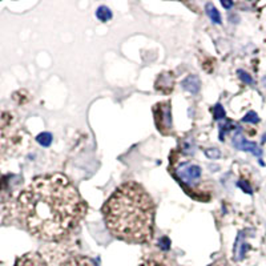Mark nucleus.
I'll return each instance as SVG.
<instances>
[{
	"mask_svg": "<svg viewBox=\"0 0 266 266\" xmlns=\"http://www.w3.org/2000/svg\"><path fill=\"white\" fill-rule=\"evenodd\" d=\"M60 266H95L91 259H88L87 257L83 255H73L66 259L64 262L60 263Z\"/></svg>",
	"mask_w": 266,
	"mask_h": 266,
	"instance_id": "obj_9",
	"label": "nucleus"
},
{
	"mask_svg": "<svg viewBox=\"0 0 266 266\" xmlns=\"http://www.w3.org/2000/svg\"><path fill=\"white\" fill-rule=\"evenodd\" d=\"M36 141L43 146H49L52 142V135L48 132H43L36 137Z\"/></svg>",
	"mask_w": 266,
	"mask_h": 266,
	"instance_id": "obj_14",
	"label": "nucleus"
},
{
	"mask_svg": "<svg viewBox=\"0 0 266 266\" xmlns=\"http://www.w3.org/2000/svg\"><path fill=\"white\" fill-rule=\"evenodd\" d=\"M158 246H160L163 250H169L171 249V240L168 237H161L160 241H158Z\"/></svg>",
	"mask_w": 266,
	"mask_h": 266,
	"instance_id": "obj_19",
	"label": "nucleus"
},
{
	"mask_svg": "<svg viewBox=\"0 0 266 266\" xmlns=\"http://www.w3.org/2000/svg\"><path fill=\"white\" fill-rule=\"evenodd\" d=\"M204 153L206 154V156L209 157V158H211V160H216V158H219L220 156H221V152H220V149H217V148H211V149H206L204 150Z\"/></svg>",
	"mask_w": 266,
	"mask_h": 266,
	"instance_id": "obj_18",
	"label": "nucleus"
},
{
	"mask_svg": "<svg viewBox=\"0 0 266 266\" xmlns=\"http://www.w3.org/2000/svg\"><path fill=\"white\" fill-rule=\"evenodd\" d=\"M246 249H248V245L244 242V234L240 233L237 241H236V246H234V258L238 261L244 258Z\"/></svg>",
	"mask_w": 266,
	"mask_h": 266,
	"instance_id": "obj_10",
	"label": "nucleus"
},
{
	"mask_svg": "<svg viewBox=\"0 0 266 266\" xmlns=\"http://www.w3.org/2000/svg\"><path fill=\"white\" fill-rule=\"evenodd\" d=\"M18 213L32 236L56 242L84 219L87 204L66 176H39L19 196Z\"/></svg>",
	"mask_w": 266,
	"mask_h": 266,
	"instance_id": "obj_1",
	"label": "nucleus"
},
{
	"mask_svg": "<svg viewBox=\"0 0 266 266\" xmlns=\"http://www.w3.org/2000/svg\"><path fill=\"white\" fill-rule=\"evenodd\" d=\"M221 4H223V6L225 8H232V7H233V3H232V2H224V0H223V2H221Z\"/></svg>",
	"mask_w": 266,
	"mask_h": 266,
	"instance_id": "obj_22",
	"label": "nucleus"
},
{
	"mask_svg": "<svg viewBox=\"0 0 266 266\" xmlns=\"http://www.w3.org/2000/svg\"><path fill=\"white\" fill-rule=\"evenodd\" d=\"M105 225L113 237L129 244L149 242L154 230V202L136 181L117 186L101 208Z\"/></svg>",
	"mask_w": 266,
	"mask_h": 266,
	"instance_id": "obj_2",
	"label": "nucleus"
},
{
	"mask_svg": "<svg viewBox=\"0 0 266 266\" xmlns=\"http://www.w3.org/2000/svg\"><path fill=\"white\" fill-rule=\"evenodd\" d=\"M225 116L226 115L224 107L221 105V104H217V105L215 107V119L216 120H221V119H224Z\"/></svg>",
	"mask_w": 266,
	"mask_h": 266,
	"instance_id": "obj_16",
	"label": "nucleus"
},
{
	"mask_svg": "<svg viewBox=\"0 0 266 266\" xmlns=\"http://www.w3.org/2000/svg\"><path fill=\"white\" fill-rule=\"evenodd\" d=\"M14 266H48V263L40 253L29 252L22 257H19L15 261Z\"/></svg>",
	"mask_w": 266,
	"mask_h": 266,
	"instance_id": "obj_5",
	"label": "nucleus"
},
{
	"mask_svg": "<svg viewBox=\"0 0 266 266\" xmlns=\"http://www.w3.org/2000/svg\"><path fill=\"white\" fill-rule=\"evenodd\" d=\"M242 121H245V123H252V124H257V123H258L259 121V117H258V115H257V113L255 112H249V113H246V115H245V117L244 119H242Z\"/></svg>",
	"mask_w": 266,
	"mask_h": 266,
	"instance_id": "obj_15",
	"label": "nucleus"
},
{
	"mask_svg": "<svg viewBox=\"0 0 266 266\" xmlns=\"http://www.w3.org/2000/svg\"><path fill=\"white\" fill-rule=\"evenodd\" d=\"M154 123L157 129L163 135H169L172 132V113H171V102L164 101L158 102L153 107Z\"/></svg>",
	"mask_w": 266,
	"mask_h": 266,
	"instance_id": "obj_3",
	"label": "nucleus"
},
{
	"mask_svg": "<svg viewBox=\"0 0 266 266\" xmlns=\"http://www.w3.org/2000/svg\"><path fill=\"white\" fill-rule=\"evenodd\" d=\"M181 85L185 91L190 92V93H193L194 95V93H198V91H200L201 81L200 79L197 76H194V75H189V76L185 77V79L182 80Z\"/></svg>",
	"mask_w": 266,
	"mask_h": 266,
	"instance_id": "obj_8",
	"label": "nucleus"
},
{
	"mask_svg": "<svg viewBox=\"0 0 266 266\" xmlns=\"http://www.w3.org/2000/svg\"><path fill=\"white\" fill-rule=\"evenodd\" d=\"M205 10H206V14H208L209 18L211 19V22L217 23V24H221V15H220V12L217 11V8H216L213 4L211 3L206 4Z\"/></svg>",
	"mask_w": 266,
	"mask_h": 266,
	"instance_id": "obj_12",
	"label": "nucleus"
},
{
	"mask_svg": "<svg viewBox=\"0 0 266 266\" xmlns=\"http://www.w3.org/2000/svg\"><path fill=\"white\" fill-rule=\"evenodd\" d=\"M202 171L198 165L190 164V163H185V164L180 165L179 168L176 169V177L182 181L184 184H194L198 182L201 179Z\"/></svg>",
	"mask_w": 266,
	"mask_h": 266,
	"instance_id": "obj_4",
	"label": "nucleus"
},
{
	"mask_svg": "<svg viewBox=\"0 0 266 266\" xmlns=\"http://www.w3.org/2000/svg\"><path fill=\"white\" fill-rule=\"evenodd\" d=\"M263 84L266 85V77H265V79H263Z\"/></svg>",
	"mask_w": 266,
	"mask_h": 266,
	"instance_id": "obj_24",
	"label": "nucleus"
},
{
	"mask_svg": "<svg viewBox=\"0 0 266 266\" xmlns=\"http://www.w3.org/2000/svg\"><path fill=\"white\" fill-rule=\"evenodd\" d=\"M140 266H169V263L164 258H161V257L152 255V257H148V258L144 259L140 263Z\"/></svg>",
	"mask_w": 266,
	"mask_h": 266,
	"instance_id": "obj_11",
	"label": "nucleus"
},
{
	"mask_svg": "<svg viewBox=\"0 0 266 266\" xmlns=\"http://www.w3.org/2000/svg\"><path fill=\"white\" fill-rule=\"evenodd\" d=\"M237 185L240 186L241 189H244L245 193H249V194L253 193L252 188H250V186H249V184H246V181H244V180H241V181H238Z\"/></svg>",
	"mask_w": 266,
	"mask_h": 266,
	"instance_id": "obj_20",
	"label": "nucleus"
},
{
	"mask_svg": "<svg viewBox=\"0 0 266 266\" xmlns=\"http://www.w3.org/2000/svg\"><path fill=\"white\" fill-rule=\"evenodd\" d=\"M262 141H263V142H266V133H265V135H263V137H262Z\"/></svg>",
	"mask_w": 266,
	"mask_h": 266,
	"instance_id": "obj_23",
	"label": "nucleus"
},
{
	"mask_svg": "<svg viewBox=\"0 0 266 266\" xmlns=\"http://www.w3.org/2000/svg\"><path fill=\"white\" fill-rule=\"evenodd\" d=\"M175 88V79L171 73H161L156 80V89L163 92L165 95H169Z\"/></svg>",
	"mask_w": 266,
	"mask_h": 266,
	"instance_id": "obj_7",
	"label": "nucleus"
},
{
	"mask_svg": "<svg viewBox=\"0 0 266 266\" xmlns=\"http://www.w3.org/2000/svg\"><path fill=\"white\" fill-rule=\"evenodd\" d=\"M233 145L234 148H237V149L245 150V152H250V153H253L257 157L262 156V150L259 149L258 145H257L255 142L248 141L241 133H237V135L233 137Z\"/></svg>",
	"mask_w": 266,
	"mask_h": 266,
	"instance_id": "obj_6",
	"label": "nucleus"
},
{
	"mask_svg": "<svg viewBox=\"0 0 266 266\" xmlns=\"http://www.w3.org/2000/svg\"><path fill=\"white\" fill-rule=\"evenodd\" d=\"M182 148H184L182 150H184L185 153H190V152L193 150V144H192L190 140H186V141L184 142V146H182Z\"/></svg>",
	"mask_w": 266,
	"mask_h": 266,
	"instance_id": "obj_21",
	"label": "nucleus"
},
{
	"mask_svg": "<svg viewBox=\"0 0 266 266\" xmlns=\"http://www.w3.org/2000/svg\"><path fill=\"white\" fill-rule=\"evenodd\" d=\"M238 77H240L241 80L244 81L245 84H253V83H254V81H253V79H252V76H250V75H249V73H246L245 72V71H238Z\"/></svg>",
	"mask_w": 266,
	"mask_h": 266,
	"instance_id": "obj_17",
	"label": "nucleus"
},
{
	"mask_svg": "<svg viewBox=\"0 0 266 266\" xmlns=\"http://www.w3.org/2000/svg\"><path fill=\"white\" fill-rule=\"evenodd\" d=\"M96 16H97V19L100 20V22L105 23L112 19V11H111L108 7H105V6H101V7L97 8V11H96Z\"/></svg>",
	"mask_w": 266,
	"mask_h": 266,
	"instance_id": "obj_13",
	"label": "nucleus"
}]
</instances>
